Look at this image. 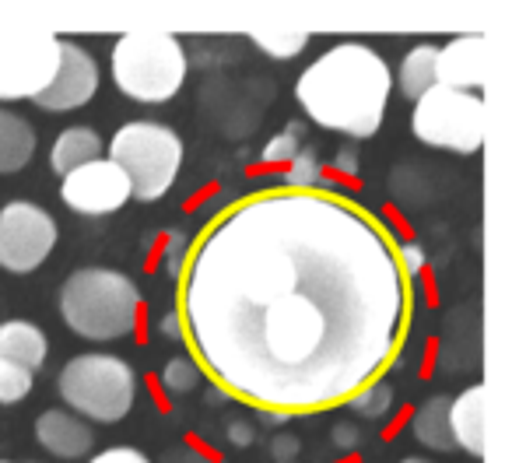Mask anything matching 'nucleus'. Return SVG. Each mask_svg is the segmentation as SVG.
<instances>
[{
    "mask_svg": "<svg viewBox=\"0 0 512 463\" xmlns=\"http://www.w3.org/2000/svg\"><path fill=\"white\" fill-rule=\"evenodd\" d=\"M99 92V64L88 50H81L71 39H60V64L50 88L39 99H32L46 113H71L95 99Z\"/></svg>",
    "mask_w": 512,
    "mask_h": 463,
    "instance_id": "12",
    "label": "nucleus"
},
{
    "mask_svg": "<svg viewBox=\"0 0 512 463\" xmlns=\"http://www.w3.org/2000/svg\"><path fill=\"white\" fill-rule=\"evenodd\" d=\"M60 64L53 32H0V102L39 99Z\"/></svg>",
    "mask_w": 512,
    "mask_h": 463,
    "instance_id": "8",
    "label": "nucleus"
},
{
    "mask_svg": "<svg viewBox=\"0 0 512 463\" xmlns=\"http://www.w3.org/2000/svg\"><path fill=\"white\" fill-rule=\"evenodd\" d=\"M36 439L46 453L60 456V460H81L92 453L95 432L88 421H81L78 414L64 411V407H50L36 418Z\"/></svg>",
    "mask_w": 512,
    "mask_h": 463,
    "instance_id": "14",
    "label": "nucleus"
},
{
    "mask_svg": "<svg viewBox=\"0 0 512 463\" xmlns=\"http://www.w3.org/2000/svg\"><path fill=\"white\" fill-rule=\"evenodd\" d=\"M225 435H228V442H232V446H239V449L253 446V439H256L253 425H246V421H228Z\"/></svg>",
    "mask_w": 512,
    "mask_h": 463,
    "instance_id": "33",
    "label": "nucleus"
},
{
    "mask_svg": "<svg viewBox=\"0 0 512 463\" xmlns=\"http://www.w3.org/2000/svg\"><path fill=\"white\" fill-rule=\"evenodd\" d=\"M36 144V127L25 116L0 109V176L22 172L32 162V155H36Z\"/></svg>",
    "mask_w": 512,
    "mask_h": 463,
    "instance_id": "17",
    "label": "nucleus"
},
{
    "mask_svg": "<svg viewBox=\"0 0 512 463\" xmlns=\"http://www.w3.org/2000/svg\"><path fill=\"white\" fill-rule=\"evenodd\" d=\"M88 463H151L148 456L141 453V449H130V446H113L106 449V453L92 456Z\"/></svg>",
    "mask_w": 512,
    "mask_h": 463,
    "instance_id": "30",
    "label": "nucleus"
},
{
    "mask_svg": "<svg viewBox=\"0 0 512 463\" xmlns=\"http://www.w3.org/2000/svg\"><path fill=\"white\" fill-rule=\"evenodd\" d=\"M302 137H306V123H288L285 130H278V134L264 144L260 158H264L267 165H288L302 148H306V144H302Z\"/></svg>",
    "mask_w": 512,
    "mask_h": 463,
    "instance_id": "23",
    "label": "nucleus"
},
{
    "mask_svg": "<svg viewBox=\"0 0 512 463\" xmlns=\"http://www.w3.org/2000/svg\"><path fill=\"white\" fill-rule=\"evenodd\" d=\"M32 393V372L22 365L0 362V404H18Z\"/></svg>",
    "mask_w": 512,
    "mask_h": 463,
    "instance_id": "26",
    "label": "nucleus"
},
{
    "mask_svg": "<svg viewBox=\"0 0 512 463\" xmlns=\"http://www.w3.org/2000/svg\"><path fill=\"white\" fill-rule=\"evenodd\" d=\"M435 53L439 46L432 43H418L400 64V95L411 102H418L428 88H435Z\"/></svg>",
    "mask_w": 512,
    "mask_h": 463,
    "instance_id": "20",
    "label": "nucleus"
},
{
    "mask_svg": "<svg viewBox=\"0 0 512 463\" xmlns=\"http://www.w3.org/2000/svg\"><path fill=\"white\" fill-rule=\"evenodd\" d=\"M57 246V221L29 200L0 207V267L11 274H32Z\"/></svg>",
    "mask_w": 512,
    "mask_h": 463,
    "instance_id": "9",
    "label": "nucleus"
},
{
    "mask_svg": "<svg viewBox=\"0 0 512 463\" xmlns=\"http://www.w3.org/2000/svg\"><path fill=\"white\" fill-rule=\"evenodd\" d=\"M411 130L428 148L474 155V151H481L484 134H488V106L474 92L435 85L414 102Z\"/></svg>",
    "mask_w": 512,
    "mask_h": 463,
    "instance_id": "7",
    "label": "nucleus"
},
{
    "mask_svg": "<svg viewBox=\"0 0 512 463\" xmlns=\"http://www.w3.org/2000/svg\"><path fill=\"white\" fill-rule=\"evenodd\" d=\"M400 463H428V460H421V456H407V460H400Z\"/></svg>",
    "mask_w": 512,
    "mask_h": 463,
    "instance_id": "38",
    "label": "nucleus"
},
{
    "mask_svg": "<svg viewBox=\"0 0 512 463\" xmlns=\"http://www.w3.org/2000/svg\"><path fill=\"white\" fill-rule=\"evenodd\" d=\"M249 43L274 60H292L309 46V36L306 32H253Z\"/></svg>",
    "mask_w": 512,
    "mask_h": 463,
    "instance_id": "22",
    "label": "nucleus"
},
{
    "mask_svg": "<svg viewBox=\"0 0 512 463\" xmlns=\"http://www.w3.org/2000/svg\"><path fill=\"white\" fill-rule=\"evenodd\" d=\"M0 463H8V460H0Z\"/></svg>",
    "mask_w": 512,
    "mask_h": 463,
    "instance_id": "39",
    "label": "nucleus"
},
{
    "mask_svg": "<svg viewBox=\"0 0 512 463\" xmlns=\"http://www.w3.org/2000/svg\"><path fill=\"white\" fill-rule=\"evenodd\" d=\"M260 418H264L267 425H285L292 414H285V411H260Z\"/></svg>",
    "mask_w": 512,
    "mask_h": 463,
    "instance_id": "36",
    "label": "nucleus"
},
{
    "mask_svg": "<svg viewBox=\"0 0 512 463\" xmlns=\"http://www.w3.org/2000/svg\"><path fill=\"white\" fill-rule=\"evenodd\" d=\"M207 400H211V404H225L228 393L221 390V386H211V390H207Z\"/></svg>",
    "mask_w": 512,
    "mask_h": 463,
    "instance_id": "37",
    "label": "nucleus"
},
{
    "mask_svg": "<svg viewBox=\"0 0 512 463\" xmlns=\"http://www.w3.org/2000/svg\"><path fill=\"white\" fill-rule=\"evenodd\" d=\"M60 197L71 211L88 214V218H102V214L120 211L130 197V183L109 158H95V162L81 165V169L67 172Z\"/></svg>",
    "mask_w": 512,
    "mask_h": 463,
    "instance_id": "11",
    "label": "nucleus"
},
{
    "mask_svg": "<svg viewBox=\"0 0 512 463\" xmlns=\"http://www.w3.org/2000/svg\"><path fill=\"white\" fill-rule=\"evenodd\" d=\"M411 432L421 446L435 449V453H453L456 442H453V432H449V397H442V393L428 397L425 404L414 411Z\"/></svg>",
    "mask_w": 512,
    "mask_h": 463,
    "instance_id": "19",
    "label": "nucleus"
},
{
    "mask_svg": "<svg viewBox=\"0 0 512 463\" xmlns=\"http://www.w3.org/2000/svg\"><path fill=\"white\" fill-rule=\"evenodd\" d=\"M158 334L169 337V341H183V316H179V309H172V313L162 316V323H158Z\"/></svg>",
    "mask_w": 512,
    "mask_h": 463,
    "instance_id": "34",
    "label": "nucleus"
},
{
    "mask_svg": "<svg viewBox=\"0 0 512 463\" xmlns=\"http://www.w3.org/2000/svg\"><path fill=\"white\" fill-rule=\"evenodd\" d=\"M397 264H400V274H404L407 281H414V278H421V271H425L428 253L421 250L418 243H397Z\"/></svg>",
    "mask_w": 512,
    "mask_h": 463,
    "instance_id": "28",
    "label": "nucleus"
},
{
    "mask_svg": "<svg viewBox=\"0 0 512 463\" xmlns=\"http://www.w3.org/2000/svg\"><path fill=\"white\" fill-rule=\"evenodd\" d=\"M348 407L355 414H362V418H386L393 407V390L390 383H383V379H376V383L362 386V390L355 393V397H348Z\"/></svg>",
    "mask_w": 512,
    "mask_h": 463,
    "instance_id": "24",
    "label": "nucleus"
},
{
    "mask_svg": "<svg viewBox=\"0 0 512 463\" xmlns=\"http://www.w3.org/2000/svg\"><path fill=\"white\" fill-rule=\"evenodd\" d=\"M50 355V344H46V334L36 327V323L25 320H8L0 323V362L22 365L29 372H39Z\"/></svg>",
    "mask_w": 512,
    "mask_h": 463,
    "instance_id": "16",
    "label": "nucleus"
},
{
    "mask_svg": "<svg viewBox=\"0 0 512 463\" xmlns=\"http://www.w3.org/2000/svg\"><path fill=\"white\" fill-rule=\"evenodd\" d=\"M95 158H102V137L95 134L92 127H67L64 134H57V141H53L50 169L64 179L67 172L81 169V165L95 162Z\"/></svg>",
    "mask_w": 512,
    "mask_h": 463,
    "instance_id": "18",
    "label": "nucleus"
},
{
    "mask_svg": "<svg viewBox=\"0 0 512 463\" xmlns=\"http://www.w3.org/2000/svg\"><path fill=\"white\" fill-rule=\"evenodd\" d=\"M393 71L372 46L337 43L295 81V99L313 123L348 137H372L383 127Z\"/></svg>",
    "mask_w": 512,
    "mask_h": 463,
    "instance_id": "2",
    "label": "nucleus"
},
{
    "mask_svg": "<svg viewBox=\"0 0 512 463\" xmlns=\"http://www.w3.org/2000/svg\"><path fill=\"white\" fill-rule=\"evenodd\" d=\"M299 453H302L299 435L281 432V435H274V439H271V460L274 463H295V460H299Z\"/></svg>",
    "mask_w": 512,
    "mask_h": 463,
    "instance_id": "29",
    "label": "nucleus"
},
{
    "mask_svg": "<svg viewBox=\"0 0 512 463\" xmlns=\"http://www.w3.org/2000/svg\"><path fill=\"white\" fill-rule=\"evenodd\" d=\"M330 439H334V446L341 449V453H351V449H358V428L348 425V421H337L334 428H330Z\"/></svg>",
    "mask_w": 512,
    "mask_h": 463,
    "instance_id": "31",
    "label": "nucleus"
},
{
    "mask_svg": "<svg viewBox=\"0 0 512 463\" xmlns=\"http://www.w3.org/2000/svg\"><path fill=\"white\" fill-rule=\"evenodd\" d=\"M109 71L130 99L169 102L186 81V50L169 32H127L109 53Z\"/></svg>",
    "mask_w": 512,
    "mask_h": 463,
    "instance_id": "4",
    "label": "nucleus"
},
{
    "mask_svg": "<svg viewBox=\"0 0 512 463\" xmlns=\"http://www.w3.org/2000/svg\"><path fill=\"white\" fill-rule=\"evenodd\" d=\"M158 463H218L214 456L200 453V449H190V446H176L169 449V453H162V460Z\"/></svg>",
    "mask_w": 512,
    "mask_h": 463,
    "instance_id": "32",
    "label": "nucleus"
},
{
    "mask_svg": "<svg viewBox=\"0 0 512 463\" xmlns=\"http://www.w3.org/2000/svg\"><path fill=\"white\" fill-rule=\"evenodd\" d=\"M109 162L127 176L130 197L162 200L183 169V141L172 127L151 120L123 123L109 141Z\"/></svg>",
    "mask_w": 512,
    "mask_h": 463,
    "instance_id": "5",
    "label": "nucleus"
},
{
    "mask_svg": "<svg viewBox=\"0 0 512 463\" xmlns=\"http://www.w3.org/2000/svg\"><path fill=\"white\" fill-rule=\"evenodd\" d=\"M60 397L71 411L81 418L102 421V425H116L130 414L137 393V376L123 358L116 355H74L71 362L60 369Z\"/></svg>",
    "mask_w": 512,
    "mask_h": 463,
    "instance_id": "6",
    "label": "nucleus"
},
{
    "mask_svg": "<svg viewBox=\"0 0 512 463\" xmlns=\"http://www.w3.org/2000/svg\"><path fill=\"white\" fill-rule=\"evenodd\" d=\"M435 85L456 88V92H474L488 85V39L467 32V36L449 39L435 53Z\"/></svg>",
    "mask_w": 512,
    "mask_h": 463,
    "instance_id": "13",
    "label": "nucleus"
},
{
    "mask_svg": "<svg viewBox=\"0 0 512 463\" xmlns=\"http://www.w3.org/2000/svg\"><path fill=\"white\" fill-rule=\"evenodd\" d=\"M179 281L193 362L260 411H320L376 383L411 309L397 239L376 214L306 190L225 207Z\"/></svg>",
    "mask_w": 512,
    "mask_h": 463,
    "instance_id": "1",
    "label": "nucleus"
},
{
    "mask_svg": "<svg viewBox=\"0 0 512 463\" xmlns=\"http://www.w3.org/2000/svg\"><path fill=\"white\" fill-rule=\"evenodd\" d=\"M334 165H337V172H344V176H355V172H358V155H355V148H341V151H337Z\"/></svg>",
    "mask_w": 512,
    "mask_h": 463,
    "instance_id": "35",
    "label": "nucleus"
},
{
    "mask_svg": "<svg viewBox=\"0 0 512 463\" xmlns=\"http://www.w3.org/2000/svg\"><path fill=\"white\" fill-rule=\"evenodd\" d=\"M200 379H204V372L193 362V355L169 358V362L162 365V390L169 393V397H186V393H193L200 386Z\"/></svg>",
    "mask_w": 512,
    "mask_h": 463,
    "instance_id": "21",
    "label": "nucleus"
},
{
    "mask_svg": "<svg viewBox=\"0 0 512 463\" xmlns=\"http://www.w3.org/2000/svg\"><path fill=\"white\" fill-rule=\"evenodd\" d=\"M260 88H271L267 78H211L200 85V113L225 137H249L271 102V92L260 95Z\"/></svg>",
    "mask_w": 512,
    "mask_h": 463,
    "instance_id": "10",
    "label": "nucleus"
},
{
    "mask_svg": "<svg viewBox=\"0 0 512 463\" xmlns=\"http://www.w3.org/2000/svg\"><path fill=\"white\" fill-rule=\"evenodd\" d=\"M186 260H190V243H186L183 232H172V236L165 239V253H162L165 274H169L172 281H179L186 271Z\"/></svg>",
    "mask_w": 512,
    "mask_h": 463,
    "instance_id": "27",
    "label": "nucleus"
},
{
    "mask_svg": "<svg viewBox=\"0 0 512 463\" xmlns=\"http://www.w3.org/2000/svg\"><path fill=\"white\" fill-rule=\"evenodd\" d=\"M320 155H316L313 148H302L299 155L288 162V172H285V186L288 190H313L316 183H320Z\"/></svg>",
    "mask_w": 512,
    "mask_h": 463,
    "instance_id": "25",
    "label": "nucleus"
},
{
    "mask_svg": "<svg viewBox=\"0 0 512 463\" xmlns=\"http://www.w3.org/2000/svg\"><path fill=\"white\" fill-rule=\"evenodd\" d=\"M60 316L85 341H116L134 334L141 320V292L120 271L81 267L60 288Z\"/></svg>",
    "mask_w": 512,
    "mask_h": 463,
    "instance_id": "3",
    "label": "nucleus"
},
{
    "mask_svg": "<svg viewBox=\"0 0 512 463\" xmlns=\"http://www.w3.org/2000/svg\"><path fill=\"white\" fill-rule=\"evenodd\" d=\"M449 432L460 449L470 456H484V386L474 383L449 400Z\"/></svg>",
    "mask_w": 512,
    "mask_h": 463,
    "instance_id": "15",
    "label": "nucleus"
}]
</instances>
